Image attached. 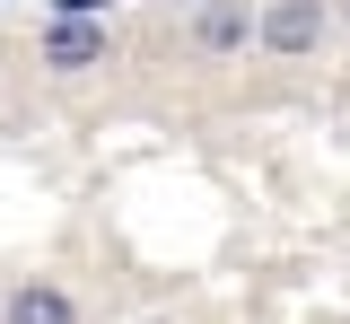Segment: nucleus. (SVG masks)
I'll return each mask as SVG.
<instances>
[{
    "label": "nucleus",
    "instance_id": "obj_4",
    "mask_svg": "<svg viewBox=\"0 0 350 324\" xmlns=\"http://www.w3.org/2000/svg\"><path fill=\"white\" fill-rule=\"evenodd\" d=\"M9 324H79V307L53 289V280H27V289H9V307H0Z\"/></svg>",
    "mask_w": 350,
    "mask_h": 324
},
{
    "label": "nucleus",
    "instance_id": "obj_3",
    "mask_svg": "<svg viewBox=\"0 0 350 324\" xmlns=\"http://www.w3.org/2000/svg\"><path fill=\"white\" fill-rule=\"evenodd\" d=\"M245 36H254V9H245V0H202V9H193V44L202 53H237Z\"/></svg>",
    "mask_w": 350,
    "mask_h": 324
},
{
    "label": "nucleus",
    "instance_id": "obj_5",
    "mask_svg": "<svg viewBox=\"0 0 350 324\" xmlns=\"http://www.w3.org/2000/svg\"><path fill=\"white\" fill-rule=\"evenodd\" d=\"M53 18H105V0H53Z\"/></svg>",
    "mask_w": 350,
    "mask_h": 324
},
{
    "label": "nucleus",
    "instance_id": "obj_6",
    "mask_svg": "<svg viewBox=\"0 0 350 324\" xmlns=\"http://www.w3.org/2000/svg\"><path fill=\"white\" fill-rule=\"evenodd\" d=\"M0 307H9V298H0Z\"/></svg>",
    "mask_w": 350,
    "mask_h": 324
},
{
    "label": "nucleus",
    "instance_id": "obj_1",
    "mask_svg": "<svg viewBox=\"0 0 350 324\" xmlns=\"http://www.w3.org/2000/svg\"><path fill=\"white\" fill-rule=\"evenodd\" d=\"M105 62V18H53L44 27V70H96Z\"/></svg>",
    "mask_w": 350,
    "mask_h": 324
},
{
    "label": "nucleus",
    "instance_id": "obj_2",
    "mask_svg": "<svg viewBox=\"0 0 350 324\" xmlns=\"http://www.w3.org/2000/svg\"><path fill=\"white\" fill-rule=\"evenodd\" d=\"M254 36L271 53H306L315 36H324V0H271V9L254 18Z\"/></svg>",
    "mask_w": 350,
    "mask_h": 324
}]
</instances>
